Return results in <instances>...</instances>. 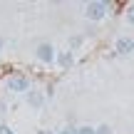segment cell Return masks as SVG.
Wrapping results in <instances>:
<instances>
[{
  "mask_svg": "<svg viewBox=\"0 0 134 134\" xmlns=\"http://www.w3.org/2000/svg\"><path fill=\"white\" fill-rule=\"evenodd\" d=\"M94 132L97 134H112V127L109 124H99V127H94Z\"/></svg>",
  "mask_w": 134,
  "mask_h": 134,
  "instance_id": "cell-8",
  "label": "cell"
},
{
  "mask_svg": "<svg viewBox=\"0 0 134 134\" xmlns=\"http://www.w3.org/2000/svg\"><path fill=\"white\" fill-rule=\"evenodd\" d=\"M37 134H55V132H50V129H40Z\"/></svg>",
  "mask_w": 134,
  "mask_h": 134,
  "instance_id": "cell-13",
  "label": "cell"
},
{
  "mask_svg": "<svg viewBox=\"0 0 134 134\" xmlns=\"http://www.w3.org/2000/svg\"><path fill=\"white\" fill-rule=\"evenodd\" d=\"M124 18H127V23H129V25H134V3H129V5H127Z\"/></svg>",
  "mask_w": 134,
  "mask_h": 134,
  "instance_id": "cell-7",
  "label": "cell"
},
{
  "mask_svg": "<svg viewBox=\"0 0 134 134\" xmlns=\"http://www.w3.org/2000/svg\"><path fill=\"white\" fill-rule=\"evenodd\" d=\"M35 57H37V62H42V65H52L55 60H57V52H55V47L50 42H40L37 47H35Z\"/></svg>",
  "mask_w": 134,
  "mask_h": 134,
  "instance_id": "cell-2",
  "label": "cell"
},
{
  "mask_svg": "<svg viewBox=\"0 0 134 134\" xmlns=\"http://www.w3.org/2000/svg\"><path fill=\"white\" fill-rule=\"evenodd\" d=\"M70 45H72V47H80V45H82V37H72Z\"/></svg>",
  "mask_w": 134,
  "mask_h": 134,
  "instance_id": "cell-11",
  "label": "cell"
},
{
  "mask_svg": "<svg viewBox=\"0 0 134 134\" xmlns=\"http://www.w3.org/2000/svg\"><path fill=\"white\" fill-rule=\"evenodd\" d=\"M0 50H3V37H0Z\"/></svg>",
  "mask_w": 134,
  "mask_h": 134,
  "instance_id": "cell-14",
  "label": "cell"
},
{
  "mask_svg": "<svg viewBox=\"0 0 134 134\" xmlns=\"http://www.w3.org/2000/svg\"><path fill=\"white\" fill-rule=\"evenodd\" d=\"M107 3L104 0H90V3L85 5V18L90 20V23H102V20L107 18Z\"/></svg>",
  "mask_w": 134,
  "mask_h": 134,
  "instance_id": "cell-1",
  "label": "cell"
},
{
  "mask_svg": "<svg viewBox=\"0 0 134 134\" xmlns=\"http://www.w3.org/2000/svg\"><path fill=\"white\" fill-rule=\"evenodd\" d=\"M8 90L10 92H25V94H27L30 92V80L25 75H13L8 80Z\"/></svg>",
  "mask_w": 134,
  "mask_h": 134,
  "instance_id": "cell-3",
  "label": "cell"
},
{
  "mask_svg": "<svg viewBox=\"0 0 134 134\" xmlns=\"http://www.w3.org/2000/svg\"><path fill=\"white\" fill-rule=\"evenodd\" d=\"M77 134H97V132H94V127H87L85 124V127H77Z\"/></svg>",
  "mask_w": 134,
  "mask_h": 134,
  "instance_id": "cell-9",
  "label": "cell"
},
{
  "mask_svg": "<svg viewBox=\"0 0 134 134\" xmlns=\"http://www.w3.org/2000/svg\"><path fill=\"white\" fill-rule=\"evenodd\" d=\"M60 67H72V62H75V52L72 50H65V52L57 55V60H55Z\"/></svg>",
  "mask_w": 134,
  "mask_h": 134,
  "instance_id": "cell-6",
  "label": "cell"
},
{
  "mask_svg": "<svg viewBox=\"0 0 134 134\" xmlns=\"http://www.w3.org/2000/svg\"><path fill=\"white\" fill-rule=\"evenodd\" d=\"M25 99H27V104L32 107V109H40V107L45 104V94L40 90H30L27 94H25Z\"/></svg>",
  "mask_w": 134,
  "mask_h": 134,
  "instance_id": "cell-5",
  "label": "cell"
},
{
  "mask_svg": "<svg viewBox=\"0 0 134 134\" xmlns=\"http://www.w3.org/2000/svg\"><path fill=\"white\" fill-rule=\"evenodd\" d=\"M132 47H134L132 37H117V42H114V52L117 55H132Z\"/></svg>",
  "mask_w": 134,
  "mask_h": 134,
  "instance_id": "cell-4",
  "label": "cell"
},
{
  "mask_svg": "<svg viewBox=\"0 0 134 134\" xmlns=\"http://www.w3.org/2000/svg\"><path fill=\"white\" fill-rule=\"evenodd\" d=\"M132 52H134V47H132Z\"/></svg>",
  "mask_w": 134,
  "mask_h": 134,
  "instance_id": "cell-15",
  "label": "cell"
},
{
  "mask_svg": "<svg viewBox=\"0 0 134 134\" xmlns=\"http://www.w3.org/2000/svg\"><path fill=\"white\" fill-rule=\"evenodd\" d=\"M0 134H15V129H10L8 124H3V127H0Z\"/></svg>",
  "mask_w": 134,
  "mask_h": 134,
  "instance_id": "cell-10",
  "label": "cell"
},
{
  "mask_svg": "<svg viewBox=\"0 0 134 134\" xmlns=\"http://www.w3.org/2000/svg\"><path fill=\"white\" fill-rule=\"evenodd\" d=\"M65 134H77V127H67V129H65Z\"/></svg>",
  "mask_w": 134,
  "mask_h": 134,
  "instance_id": "cell-12",
  "label": "cell"
}]
</instances>
